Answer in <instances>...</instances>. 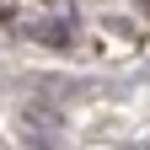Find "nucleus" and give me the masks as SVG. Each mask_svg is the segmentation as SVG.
Here are the masks:
<instances>
[{"instance_id": "nucleus-1", "label": "nucleus", "mask_w": 150, "mask_h": 150, "mask_svg": "<svg viewBox=\"0 0 150 150\" xmlns=\"http://www.w3.org/2000/svg\"><path fill=\"white\" fill-rule=\"evenodd\" d=\"M59 123H64V118H59L54 107H43V102H32V107H22V112H16V129H38V134H32V145H48V134H54Z\"/></svg>"}, {"instance_id": "nucleus-2", "label": "nucleus", "mask_w": 150, "mask_h": 150, "mask_svg": "<svg viewBox=\"0 0 150 150\" xmlns=\"http://www.w3.org/2000/svg\"><path fill=\"white\" fill-rule=\"evenodd\" d=\"M32 38H43V43H70V22H38V27H27Z\"/></svg>"}, {"instance_id": "nucleus-3", "label": "nucleus", "mask_w": 150, "mask_h": 150, "mask_svg": "<svg viewBox=\"0 0 150 150\" xmlns=\"http://www.w3.org/2000/svg\"><path fill=\"white\" fill-rule=\"evenodd\" d=\"M145 6H150V0H145Z\"/></svg>"}]
</instances>
